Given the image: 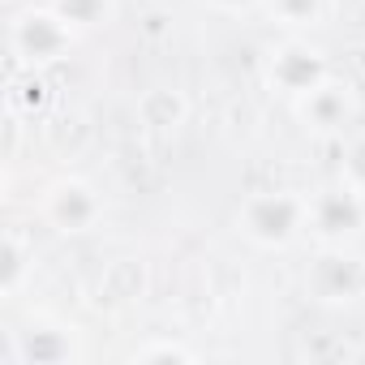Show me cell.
Listing matches in <instances>:
<instances>
[{
  "label": "cell",
  "mask_w": 365,
  "mask_h": 365,
  "mask_svg": "<svg viewBox=\"0 0 365 365\" xmlns=\"http://www.w3.org/2000/svg\"><path fill=\"white\" fill-rule=\"evenodd\" d=\"M292 108H297V116L305 120V129H314V133H335V129H344V125L356 116V91H352L348 82L327 78V82H318L309 95L292 99Z\"/></svg>",
  "instance_id": "8"
},
{
  "label": "cell",
  "mask_w": 365,
  "mask_h": 365,
  "mask_svg": "<svg viewBox=\"0 0 365 365\" xmlns=\"http://www.w3.org/2000/svg\"><path fill=\"white\" fill-rule=\"evenodd\" d=\"M361 228H365V198L361 194H352L348 185L327 190V194H309V232L322 245H344Z\"/></svg>",
  "instance_id": "7"
},
{
  "label": "cell",
  "mask_w": 365,
  "mask_h": 365,
  "mask_svg": "<svg viewBox=\"0 0 365 365\" xmlns=\"http://www.w3.org/2000/svg\"><path fill=\"white\" fill-rule=\"evenodd\" d=\"M22 275H26V250H22L18 237H9L5 241V292L9 297L22 288Z\"/></svg>",
  "instance_id": "14"
},
{
  "label": "cell",
  "mask_w": 365,
  "mask_h": 365,
  "mask_svg": "<svg viewBox=\"0 0 365 365\" xmlns=\"http://www.w3.org/2000/svg\"><path fill=\"white\" fill-rule=\"evenodd\" d=\"M271 9V18L288 31H309L318 26V18L327 14V0H262Z\"/></svg>",
  "instance_id": "9"
},
{
  "label": "cell",
  "mask_w": 365,
  "mask_h": 365,
  "mask_svg": "<svg viewBox=\"0 0 365 365\" xmlns=\"http://www.w3.org/2000/svg\"><path fill=\"white\" fill-rule=\"evenodd\" d=\"M78 31L56 14V9H26L9 22V52L22 65H48L61 61L73 48Z\"/></svg>",
  "instance_id": "2"
},
{
  "label": "cell",
  "mask_w": 365,
  "mask_h": 365,
  "mask_svg": "<svg viewBox=\"0 0 365 365\" xmlns=\"http://www.w3.org/2000/svg\"><path fill=\"white\" fill-rule=\"evenodd\" d=\"M211 9H220V14H245V9H254V5H262V0H207Z\"/></svg>",
  "instance_id": "15"
},
{
  "label": "cell",
  "mask_w": 365,
  "mask_h": 365,
  "mask_svg": "<svg viewBox=\"0 0 365 365\" xmlns=\"http://www.w3.org/2000/svg\"><path fill=\"white\" fill-rule=\"evenodd\" d=\"M138 108H142V120L150 129H176L185 120V99L176 91H150V99H142Z\"/></svg>",
  "instance_id": "11"
},
{
  "label": "cell",
  "mask_w": 365,
  "mask_h": 365,
  "mask_svg": "<svg viewBox=\"0 0 365 365\" xmlns=\"http://www.w3.org/2000/svg\"><path fill=\"white\" fill-rule=\"evenodd\" d=\"M9 365H73L82 361V339L73 327L35 318L26 331H9Z\"/></svg>",
  "instance_id": "3"
},
{
  "label": "cell",
  "mask_w": 365,
  "mask_h": 365,
  "mask_svg": "<svg viewBox=\"0 0 365 365\" xmlns=\"http://www.w3.org/2000/svg\"><path fill=\"white\" fill-rule=\"evenodd\" d=\"M237 232L262 250H284L301 232H309V194L297 190H262L237 207Z\"/></svg>",
  "instance_id": "1"
},
{
  "label": "cell",
  "mask_w": 365,
  "mask_h": 365,
  "mask_svg": "<svg viewBox=\"0 0 365 365\" xmlns=\"http://www.w3.org/2000/svg\"><path fill=\"white\" fill-rule=\"evenodd\" d=\"M52 9L73 26V31H91V26H103L116 9V0H52Z\"/></svg>",
  "instance_id": "10"
},
{
  "label": "cell",
  "mask_w": 365,
  "mask_h": 365,
  "mask_svg": "<svg viewBox=\"0 0 365 365\" xmlns=\"http://www.w3.org/2000/svg\"><path fill=\"white\" fill-rule=\"evenodd\" d=\"M305 284H309L314 301H322V305H352L365 297V262L344 245H327L318 254V262L309 267Z\"/></svg>",
  "instance_id": "5"
},
{
  "label": "cell",
  "mask_w": 365,
  "mask_h": 365,
  "mask_svg": "<svg viewBox=\"0 0 365 365\" xmlns=\"http://www.w3.org/2000/svg\"><path fill=\"white\" fill-rule=\"evenodd\" d=\"M339 185H348L352 194L365 198V129L352 133L344 142V159H339Z\"/></svg>",
  "instance_id": "12"
},
{
  "label": "cell",
  "mask_w": 365,
  "mask_h": 365,
  "mask_svg": "<svg viewBox=\"0 0 365 365\" xmlns=\"http://www.w3.org/2000/svg\"><path fill=\"white\" fill-rule=\"evenodd\" d=\"M129 361H198V352L180 339H146L129 352Z\"/></svg>",
  "instance_id": "13"
},
{
  "label": "cell",
  "mask_w": 365,
  "mask_h": 365,
  "mask_svg": "<svg viewBox=\"0 0 365 365\" xmlns=\"http://www.w3.org/2000/svg\"><path fill=\"white\" fill-rule=\"evenodd\" d=\"M103 215V198L95 194V185H86V180L78 176H65L56 180V185L43 194V220L65 232V237H78V232H91Z\"/></svg>",
  "instance_id": "6"
},
{
  "label": "cell",
  "mask_w": 365,
  "mask_h": 365,
  "mask_svg": "<svg viewBox=\"0 0 365 365\" xmlns=\"http://www.w3.org/2000/svg\"><path fill=\"white\" fill-rule=\"evenodd\" d=\"M331 78V69H327V61H322V52L309 43V39H301V35H292L288 43H279L275 52H271V61H267V82L279 91V95H288V99H301V95H309L318 82H327Z\"/></svg>",
  "instance_id": "4"
}]
</instances>
